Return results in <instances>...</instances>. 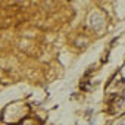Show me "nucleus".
<instances>
[]
</instances>
